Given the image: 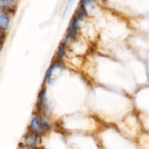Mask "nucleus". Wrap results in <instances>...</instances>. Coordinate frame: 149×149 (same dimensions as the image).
<instances>
[{
  "label": "nucleus",
  "mask_w": 149,
  "mask_h": 149,
  "mask_svg": "<svg viewBox=\"0 0 149 149\" xmlns=\"http://www.w3.org/2000/svg\"><path fill=\"white\" fill-rule=\"evenodd\" d=\"M67 46H68V42L63 39V40L60 43L59 46H58V49H57L56 56H55V59L58 60V61H63V58H65V56H66Z\"/></svg>",
  "instance_id": "39448f33"
},
{
  "label": "nucleus",
  "mask_w": 149,
  "mask_h": 149,
  "mask_svg": "<svg viewBox=\"0 0 149 149\" xmlns=\"http://www.w3.org/2000/svg\"><path fill=\"white\" fill-rule=\"evenodd\" d=\"M48 108H49V104H48L47 91L46 85H45L42 86L38 94L36 112L45 114L48 110Z\"/></svg>",
  "instance_id": "f03ea898"
},
{
  "label": "nucleus",
  "mask_w": 149,
  "mask_h": 149,
  "mask_svg": "<svg viewBox=\"0 0 149 149\" xmlns=\"http://www.w3.org/2000/svg\"><path fill=\"white\" fill-rule=\"evenodd\" d=\"M10 25V18L9 15L4 10H0V29L6 31L9 29Z\"/></svg>",
  "instance_id": "423d86ee"
},
{
  "label": "nucleus",
  "mask_w": 149,
  "mask_h": 149,
  "mask_svg": "<svg viewBox=\"0 0 149 149\" xmlns=\"http://www.w3.org/2000/svg\"><path fill=\"white\" fill-rule=\"evenodd\" d=\"M83 0H79V4H80V3H81V1H82Z\"/></svg>",
  "instance_id": "1a4fd4ad"
},
{
  "label": "nucleus",
  "mask_w": 149,
  "mask_h": 149,
  "mask_svg": "<svg viewBox=\"0 0 149 149\" xmlns=\"http://www.w3.org/2000/svg\"><path fill=\"white\" fill-rule=\"evenodd\" d=\"M74 0H68L66 2V4H65V8H64V10H63V15L65 16V15L67 14V13H68V10H70V8H71V7L72 6L73 3H74Z\"/></svg>",
  "instance_id": "0eeeda50"
},
{
  "label": "nucleus",
  "mask_w": 149,
  "mask_h": 149,
  "mask_svg": "<svg viewBox=\"0 0 149 149\" xmlns=\"http://www.w3.org/2000/svg\"><path fill=\"white\" fill-rule=\"evenodd\" d=\"M40 139L41 135L29 130V131L23 137V144L33 148H36L40 143Z\"/></svg>",
  "instance_id": "7ed1b4c3"
},
{
  "label": "nucleus",
  "mask_w": 149,
  "mask_h": 149,
  "mask_svg": "<svg viewBox=\"0 0 149 149\" xmlns=\"http://www.w3.org/2000/svg\"><path fill=\"white\" fill-rule=\"evenodd\" d=\"M0 51H1V46H0Z\"/></svg>",
  "instance_id": "9d476101"
},
{
  "label": "nucleus",
  "mask_w": 149,
  "mask_h": 149,
  "mask_svg": "<svg viewBox=\"0 0 149 149\" xmlns=\"http://www.w3.org/2000/svg\"><path fill=\"white\" fill-rule=\"evenodd\" d=\"M63 66V61H60L56 59H54L52 61V62L51 63L49 67L47 70L45 76H44V83H45V85L47 83L48 80H50L52 77H54V74H55L56 70H60V69L62 68Z\"/></svg>",
  "instance_id": "20e7f679"
},
{
  "label": "nucleus",
  "mask_w": 149,
  "mask_h": 149,
  "mask_svg": "<svg viewBox=\"0 0 149 149\" xmlns=\"http://www.w3.org/2000/svg\"><path fill=\"white\" fill-rule=\"evenodd\" d=\"M52 129V124L45 114L35 112L31 118L29 130L42 136Z\"/></svg>",
  "instance_id": "f257e3e1"
},
{
  "label": "nucleus",
  "mask_w": 149,
  "mask_h": 149,
  "mask_svg": "<svg viewBox=\"0 0 149 149\" xmlns=\"http://www.w3.org/2000/svg\"><path fill=\"white\" fill-rule=\"evenodd\" d=\"M18 149H36V148H33L29 147V146L26 145L22 144V145H20V146H19Z\"/></svg>",
  "instance_id": "6e6552de"
}]
</instances>
